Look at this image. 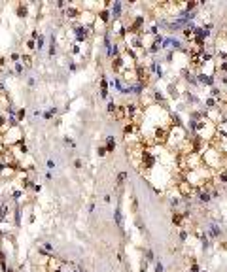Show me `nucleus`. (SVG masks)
Returning a JSON list of instances; mask_svg holds the SVG:
<instances>
[{"mask_svg":"<svg viewBox=\"0 0 227 272\" xmlns=\"http://www.w3.org/2000/svg\"><path fill=\"white\" fill-rule=\"evenodd\" d=\"M91 34H93V28L89 25H76L74 27V36H76V42H78V43L87 42Z\"/></svg>","mask_w":227,"mask_h":272,"instance_id":"obj_1","label":"nucleus"},{"mask_svg":"<svg viewBox=\"0 0 227 272\" xmlns=\"http://www.w3.org/2000/svg\"><path fill=\"white\" fill-rule=\"evenodd\" d=\"M80 13H81V9H80V6H76V4H68L66 8H64V17L66 19H78L80 17Z\"/></svg>","mask_w":227,"mask_h":272,"instance_id":"obj_2","label":"nucleus"},{"mask_svg":"<svg viewBox=\"0 0 227 272\" xmlns=\"http://www.w3.org/2000/svg\"><path fill=\"white\" fill-rule=\"evenodd\" d=\"M9 215H12V210H9V202H8V200L0 202V223L9 221Z\"/></svg>","mask_w":227,"mask_h":272,"instance_id":"obj_3","label":"nucleus"},{"mask_svg":"<svg viewBox=\"0 0 227 272\" xmlns=\"http://www.w3.org/2000/svg\"><path fill=\"white\" fill-rule=\"evenodd\" d=\"M121 9H123V4L119 2V0H115V2L112 4V12H110L112 21H119L121 19Z\"/></svg>","mask_w":227,"mask_h":272,"instance_id":"obj_4","label":"nucleus"},{"mask_svg":"<svg viewBox=\"0 0 227 272\" xmlns=\"http://www.w3.org/2000/svg\"><path fill=\"white\" fill-rule=\"evenodd\" d=\"M15 15H17L19 19H27V17H28V4H27V2H19V4L15 6Z\"/></svg>","mask_w":227,"mask_h":272,"instance_id":"obj_5","label":"nucleus"},{"mask_svg":"<svg viewBox=\"0 0 227 272\" xmlns=\"http://www.w3.org/2000/svg\"><path fill=\"white\" fill-rule=\"evenodd\" d=\"M197 199H199L201 204H208V202L212 200V197H210V193H208L206 187H201V189L197 191Z\"/></svg>","mask_w":227,"mask_h":272,"instance_id":"obj_6","label":"nucleus"},{"mask_svg":"<svg viewBox=\"0 0 227 272\" xmlns=\"http://www.w3.org/2000/svg\"><path fill=\"white\" fill-rule=\"evenodd\" d=\"M123 66H125V61H123L121 55H119V57H115V59H112V70H114V74H119Z\"/></svg>","mask_w":227,"mask_h":272,"instance_id":"obj_7","label":"nucleus"},{"mask_svg":"<svg viewBox=\"0 0 227 272\" xmlns=\"http://www.w3.org/2000/svg\"><path fill=\"white\" fill-rule=\"evenodd\" d=\"M96 15H99V17H96V21H100V23H104V25L112 23V17H110V12H108V9H100Z\"/></svg>","mask_w":227,"mask_h":272,"instance_id":"obj_8","label":"nucleus"},{"mask_svg":"<svg viewBox=\"0 0 227 272\" xmlns=\"http://www.w3.org/2000/svg\"><path fill=\"white\" fill-rule=\"evenodd\" d=\"M208 233H210V238H212V240H218V238L221 236V231H220L218 223H212V225L208 227Z\"/></svg>","mask_w":227,"mask_h":272,"instance_id":"obj_9","label":"nucleus"},{"mask_svg":"<svg viewBox=\"0 0 227 272\" xmlns=\"http://www.w3.org/2000/svg\"><path fill=\"white\" fill-rule=\"evenodd\" d=\"M172 223H174L176 227H183V223H186V219H183V215H182V212H172Z\"/></svg>","mask_w":227,"mask_h":272,"instance_id":"obj_10","label":"nucleus"},{"mask_svg":"<svg viewBox=\"0 0 227 272\" xmlns=\"http://www.w3.org/2000/svg\"><path fill=\"white\" fill-rule=\"evenodd\" d=\"M197 83H204V85H214V78L212 76H206V74H197Z\"/></svg>","mask_w":227,"mask_h":272,"instance_id":"obj_11","label":"nucleus"},{"mask_svg":"<svg viewBox=\"0 0 227 272\" xmlns=\"http://www.w3.org/2000/svg\"><path fill=\"white\" fill-rule=\"evenodd\" d=\"M100 99H108V80H106V76L100 78Z\"/></svg>","mask_w":227,"mask_h":272,"instance_id":"obj_12","label":"nucleus"},{"mask_svg":"<svg viewBox=\"0 0 227 272\" xmlns=\"http://www.w3.org/2000/svg\"><path fill=\"white\" fill-rule=\"evenodd\" d=\"M19 62L23 64L25 68H30V66H32V55H30V53H23V55H21V59H19Z\"/></svg>","mask_w":227,"mask_h":272,"instance_id":"obj_13","label":"nucleus"},{"mask_svg":"<svg viewBox=\"0 0 227 272\" xmlns=\"http://www.w3.org/2000/svg\"><path fill=\"white\" fill-rule=\"evenodd\" d=\"M104 147H106V153H114V151H115V138L114 136H108Z\"/></svg>","mask_w":227,"mask_h":272,"instance_id":"obj_14","label":"nucleus"},{"mask_svg":"<svg viewBox=\"0 0 227 272\" xmlns=\"http://www.w3.org/2000/svg\"><path fill=\"white\" fill-rule=\"evenodd\" d=\"M32 185H34V181H32L28 176H23V180H21V189L27 191V189H32Z\"/></svg>","mask_w":227,"mask_h":272,"instance_id":"obj_15","label":"nucleus"},{"mask_svg":"<svg viewBox=\"0 0 227 272\" xmlns=\"http://www.w3.org/2000/svg\"><path fill=\"white\" fill-rule=\"evenodd\" d=\"M114 219H115V225L121 229V227H123V215H121V210H119V208H115V212H114Z\"/></svg>","mask_w":227,"mask_h":272,"instance_id":"obj_16","label":"nucleus"},{"mask_svg":"<svg viewBox=\"0 0 227 272\" xmlns=\"http://www.w3.org/2000/svg\"><path fill=\"white\" fill-rule=\"evenodd\" d=\"M25 117H27V110H25V108H19V110L15 112V119H17V123L21 125V123L25 121Z\"/></svg>","mask_w":227,"mask_h":272,"instance_id":"obj_17","label":"nucleus"},{"mask_svg":"<svg viewBox=\"0 0 227 272\" xmlns=\"http://www.w3.org/2000/svg\"><path fill=\"white\" fill-rule=\"evenodd\" d=\"M9 197H12V200H15V202H19V200H21V197H25V191H23V189H21V187H19V189H15V191H13L12 195H9Z\"/></svg>","mask_w":227,"mask_h":272,"instance_id":"obj_18","label":"nucleus"},{"mask_svg":"<svg viewBox=\"0 0 227 272\" xmlns=\"http://www.w3.org/2000/svg\"><path fill=\"white\" fill-rule=\"evenodd\" d=\"M44 43H46V36H44V34H42V32H40V36L36 38V49H38V51H42V49L46 47Z\"/></svg>","mask_w":227,"mask_h":272,"instance_id":"obj_19","label":"nucleus"},{"mask_svg":"<svg viewBox=\"0 0 227 272\" xmlns=\"http://www.w3.org/2000/svg\"><path fill=\"white\" fill-rule=\"evenodd\" d=\"M57 53V43H55V36H51V43H49V51H47V55L53 57Z\"/></svg>","mask_w":227,"mask_h":272,"instance_id":"obj_20","label":"nucleus"},{"mask_svg":"<svg viewBox=\"0 0 227 272\" xmlns=\"http://www.w3.org/2000/svg\"><path fill=\"white\" fill-rule=\"evenodd\" d=\"M216 181H218V183H227V170L218 172V176H216Z\"/></svg>","mask_w":227,"mask_h":272,"instance_id":"obj_21","label":"nucleus"},{"mask_svg":"<svg viewBox=\"0 0 227 272\" xmlns=\"http://www.w3.org/2000/svg\"><path fill=\"white\" fill-rule=\"evenodd\" d=\"M57 112H59V110H57V108H53V106H51V108H49V110H47V112H44V114H42V115H44V119H51L53 115H57Z\"/></svg>","mask_w":227,"mask_h":272,"instance_id":"obj_22","label":"nucleus"},{"mask_svg":"<svg viewBox=\"0 0 227 272\" xmlns=\"http://www.w3.org/2000/svg\"><path fill=\"white\" fill-rule=\"evenodd\" d=\"M183 76H186V81H187V83H191V85H197V78H195L193 74H189V72L186 70V72H183Z\"/></svg>","mask_w":227,"mask_h":272,"instance_id":"obj_23","label":"nucleus"},{"mask_svg":"<svg viewBox=\"0 0 227 272\" xmlns=\"http://www.w3.org/2000/svg\"><path fill=\"white\" fill-rule=\"evenodd\" d=\"M23 72H25V66L21 62H15V68H13V74L15 76H23Z\"/></svg>","mask_w":227,"mask_h":272,"instance_id":"obj_24","label":"nucleus"},{"mask_svg":"<svg viewBox=\"0 0 227 272\" xmlns=\"http://www.w3.org/2000/svg\"><path fill=\"white\" fill-rule=\"evenodd\" d=\"M206 108L208 110H216V108H218V100H214V99H206Z\"/></svg>","mask_w":227,"mask_h":272,"instance_id":"obj_25","label":"nucleus"},{"mask_svg":"<svg viewBox=\"0 0 227 272\" xmlns=\"http://www.w3.org/2000/svg\"><path fill=\"white\" fill-rule=\"evenodd\" d=\"M106 110H108V114H110V115H114L115 110H117V104H115L114 100H110V102H108V108H106Z\"/></svg>","mask_w":227,"mask_h":272,"instance_id":"obj_26","label":"nucleus"},{"mask_svg":"<svg viewBox=\"0 0 227 272\" xmlns=\"http://www.w3.org/2000/svg\"><path fill=\"white\" fill-rule=\"evenodd\" d=\"M168 95L172 96V99H178V96H180V93H178V89H176L174 85H168Z\"/></svg>","mask_w":227,"mask_h":272,"instance_id":"obj_27","label":"nucleus"},{"mask_svg":"<svg viewBox=\"0 0 227 272\" xmlns=\"http://www.w3.org/2000/svg\"><path fill=\"white\" fill-rule=\"evenodd\" d=\"M125 180H127V172H119V174H117V185H123V183H125Z\"/></svg>","mask_w":227,"mask_h":272,"instance_id":"obj_28","label":"nucleus"},{"mask_svg":"<svg viewBox=\"0 0 227 272\" xmlns=\"http://www.w3.org/2000/svg\"><path fill=\"white\" fill-rule=\"evenodd\" d=\"M25 46H27L28 51H36V42H34V40H30V38H28V40L25 42Z\"/></svg>","mask_w":227,"mask_h":272,"instance_id":"obj_29","label":"nucleus"},{"mask_svg":"<svg viewBox=\"0 0 227 272\" xmlns=\"http://www.w3.org/2000/svg\"><path fill=\"white\" fill-rule=\"evenodd\" d=\"M40 248L44 249V252H47V253H53V244H51V242H44Z\"/></svg>","mask_w":227,"mask_h":272,"instance_id":"obj_30","label":"nucleus"},{"mask_svg":"<svg viewBox=\"0 0 227 272\" xmlns=\"http://www.w3.org/2000/svg\"><path fill=\"white\" fill-rule=\"evenodd\" d=\"M153 261H155L153 252H151V249H146V263H153Z\"/></svg>","mask_w":227,"mask_h":272,"instance_id":"obj_31","label":"nucleus"},{"mask_svg":"<svg viewBox=\"0 0 227 272\" xmlns=\"http://www.w3.org/2000/svg\"><path fill=\"white\" fill-rule=\"evenodd\" d=\"M201 242H202V249H208V248H210V240H208V236H206V234H202V236H201Z\"/></svg>","mask_w":227,"mask_h":272,"instance_id":"obj_32","label":"nucleus"},{"mask_svg":"<svg viewBox=\"0 0 227 272\" xmlns=\"http://www.w3.org/2000/svg\"><path fill=\"white\" fill-rule=\"evenodd\" d=\"M70 51H72V55H80V53H81V47L78 46V43H74V46H72V49H70Z\"/></svg>","mask_w":227,"mask_h":272,"instance_id":"obj_33","label":"nucleus"},{"mask_svg":"<svg viewBox=\"0 0 227 272\" xmlns=\"http://www.w3.org/2000/svg\"><path fill=\"white\" fill-rule=\"evenodd\" d=\"M96 155H99V157H104V155H106V147H104V146H99V147H96Z\"/></svg>","mask_w":227,"mask_h":272,"instance_id":"obj_34","label":"nucleus"},{"mask_svg":"<svg viewBox=\"0 0 227 272\" xmlns=\"http://www.w3.org/2000/svg\"><path fill=\"white\" fill-rule=\"evenodd\" d=\"M64 144H66V146H70V147H76V142H74L72 138H68V136H64Z\"/></svg>","mask_w":227,"mask_h":272,"instance_id":"obj_35","label":"nucleus"},{"mask_svg":"<svg viewBox=\"0 0 227 272\" xmlns=\"http://www.w3.org/2000/svg\"><path fill=\"white\" fill-rule=\"evenodd\" d=\"M19 59H21L19 53H12V55H9V61H12V62H19Z\"/></svg>","mask_w":227,"mask_h":272,"instance_id":"obj_36","label":"nucleus"},{"mask_svg":"<svg viewBox=\"0 0 227 272\" xmlns=\"http://www.w3.org/2000/svg\"><path fill=\"white\" fill-rule=\"evenodd\" d=\"M163 270H165L163 263H161V261H157V263H155V272H163Z\"/></svg>","mask_w":227,"mask_h":272,"instance_id":"obj_37","label":"nucleus"},{"mask_svg":"<svg viewBox=\"0 0 227 272\" xmlns=\"http://www.w3.org/2000/svg\"><path fill=\"white\" fill-rule=\"evenodd\" d=\"M180 240H182V242H186V240H187V231H186V229L180 231Z\"/></svg>","mask_w":227,"mask_h":272,"instance_id":"obj_38","label":"nucleus"},{"mask_svg":"<svg viewBox=\"0 0 227 272\" xmlns=\"http://www.w3.org/2000/svg\"><path fill=\"white\" fill-rule=\"evenodd\" d=\"M74 166L78 168V170H80V168H83V162H81V159H76V161H74Z\"/></svg>","mask_w":227,"mask_h":272,"instance_id":"obj_39","label":"nucleus"},{"mask_svg":"<svg viewBox=\"0 0 227 272\" xmlns=\"http://www.w3.org/2000/svg\"><path fill=\"white\" fill-rule=\"evenodd\" d=\"M46 166H47V170H53V168H55V161H51V159H49V161L46 162Z\"/></svg>","mask_w":227,"mask_h":272,"instance_id":"obj_40","label":"nucleus"},{"mask_svg":"<svg viewBox=\"0 0 227 272\" xmlns=\"http://www.w3.org/2000/svg\"><path fill=\"white\" fill-rule=\"evenodd\" d=\"M38 36H40V32H38V30H32V32H30V40H34V42H36Z\"/></svg>","mask_w":227,"mask_h":272,"instance_id":"obj_41","label":"nucleus"},{"mask_svg":"<svg viewBox=\"0 0 227 272\" xmlns=\"http://www.w3.org/2000/svg\"><path fill=\"white\" fill-rule=\"evenodd\" d=\"M32 191H34V193H40V191H42V185H40V183H34V185H32Z\"/></svg>","mask_w":227,"mask_h":272,"instance_id":"obj_42","label":"nucleus"},{"mask_svg":"<svg viewBox=\"0 0 227 272\" xmlns=\"http://www.w3.org/2000/svg\"><path fill=\"white\" fill-rule=\"evenodd\" d=\"M68 68H70V72H76V70H78V64H76V62H70Z\"/></svg>","mask_w":227,"mask_h":272,"instance_id":"obj_43","label":"nucleus"},{"mask_svg":"<svg viewBox=\"0 0 227 272\" xmlns=\"http://www.w3.org/2000/svg\"><path fill=\"white\" fill-rule=\"evenodd\" d=\"M27 83H28V87H34V85H36V80H34V78H28Z\"/></svg>","mask_w":227,"mask_h":272,"instance_id":"obj_44","label":"nucleus"},{"mask_svg":"<svg viewBox=\"0 0 227 272\" xmlns=\"http://www.w3.org/2000/svg\"><path fill=\"white\" fill-rule=\"evenodd\" d=\"M189 272H199V265H197V263H193L191 268H189Z\"/></svg>","mask_w":227,"mask_h":272,"instance_id":"obj_45","label":"nucleus"},{"mask_svg":"<svg viewBox=\"0 0 227 272\" xmlns=\"http://www.w3.org/2000/svg\"><path fill=\"white\" fill-rule=\"evenodd\" d=\"M133 212H138V202H136L134 197H133Z\"/></svg>","mask_w":227,"mask_h":272,"instance_id":"obj_46","label":"nucleus"},{"mask_svg":"<svg viewBox=\"0 0 227 272\" xmlns=\"http://www.w3.org/2000/svg\"><path fill=\"white\" fill-rule=\"evenodd\" d=\"M66 6H68V4H66V2H62V0H61V2H57V8H61V9H62V8H66Z\"/></svg>","mask_w":227,"mask_h":272,"instance_id":"obj_47","label":"nucleus"},{"mask_svg":"<svg viewBox=\"0 0 227 272\" xmlns=\"http://www.w3.org/2000/svg\"><path fill=\"white\" fill-rule=\"evenodd\" d=\"M6 66V57H0V68Z\"/></svg>","mask_w":227,"mask_h":272,"instance_id":"obj_48","label":"nucleus"},{"mask_svg":"<svg viewBox=\"0 0 227 272\" xmlns=\"http://www.w3.org/2000/svg\"><path fill=\"white\" fill-rule=\"evenodd\" d=\"M210 95H212V96H218V95H220V91H218V89H216V87H214V89L210 91Z\"/></svg>","mask_w":227,"mask_h":272,"instance_id":"obj_49","label":"nucleus"},{"mask_svg":"<svg viewBox=\"0 0 227 272\" xmlns=\"http://www.w3.org/2000/svg\"><path fill=\"white\" fill-rule=\"evenodd\" d=\"M201 272H208V270H201Z\"/></svg>","mask_w":227,"mask_h":272,"instance_id":"obj_50","label":"nucleus"}]
</instances>
